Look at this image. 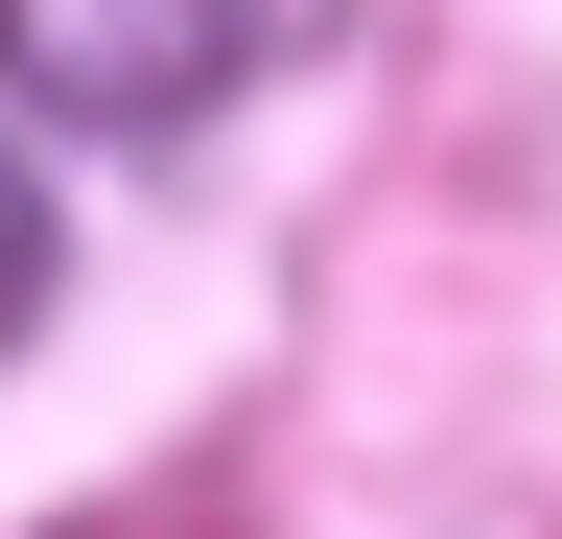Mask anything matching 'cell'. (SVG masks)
Segmentation results:
<instances>
[{"mask_svg":"<svg viewBox=\"0 0 562 539\" xmlns=\"http://www.w3.org/2000/svg\"><path fill=\"white\" fill-rule=\"evenodd\" d=\"M235 47H258V0H0V71L47 117H188V94H235Z\"/></svg>","mask_w":562,"mask_h":539,"instance_id":"6da1fadb","label":"cell"},{"mask_svg":"<svg viewBox=\"0 0 562 539\" xmlns=\"http://www.w3.org/2000/svg\"><path fill=\"white\" fill-rule=\"evenodd\" d=\"M47 282H70V235H47V188H24V142H0V352L47 328Z\"/></svg>","mask_w":562,"mask_h":539,"instance_id":"7a4b0ae2","label":"cell"}]
</instances>
